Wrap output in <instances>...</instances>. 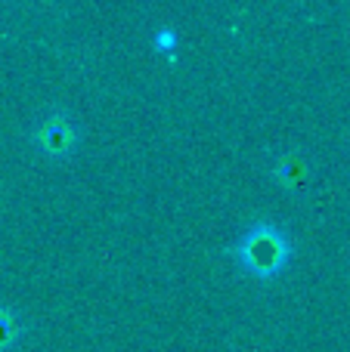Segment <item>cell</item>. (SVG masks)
<instances>
[{"label":"cell","instance_id":"6da1fadb","mask_svg":"<svg viewBox=\"0 0 350 352\" xmlns=\"http://www.w3.org/2000/svg\"><path fill=\"white\" fill-rule=\"evenodd\" d=\"M236 254H239L242 266L251 269L254 275H276L279 269L285 266V260H289L291 248L276 226L258 223L245 238H242Z\"/></svg>","mask_w":350,"mask_h":352},{"label":"cell","instance_id":"7a4b0ae2","mask_svg":"<svg viewBox=\"0 0 350 352\" xmlns=\"http://www.w3.org/2000/svg\"><path fill=\"white\" fill-rule=\"evenodd\" d=\"M43 140H47V146H56L53 152H62V148H68V140H72V136H68V127L65 124H59V121H50L47 127H43Z\"/></svg>","mask_w":350,"mask_h":352},{"label":"cell","instance_id":"3957f363","mask_svg":"<svg viewBox=\"0 0 350 352\" xmlns=\"http://www.w3.org/2000/svg\"><path fill=\"white\" fill-rule=\"evenodd\" d=\"M12 334H16V322L10 318V312H0V346H6Z\"/></svg>","mask_w":350,"mask_h":352}]
</instances>
